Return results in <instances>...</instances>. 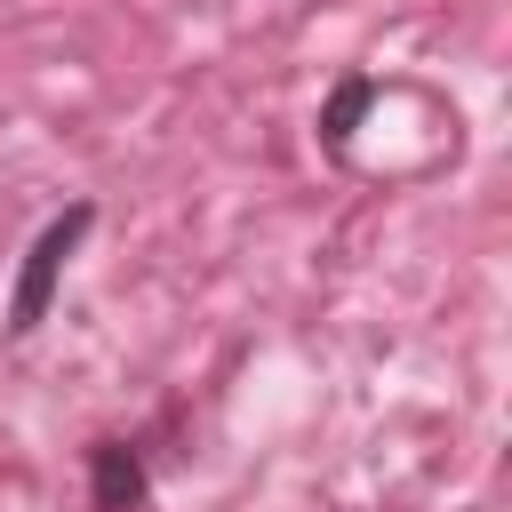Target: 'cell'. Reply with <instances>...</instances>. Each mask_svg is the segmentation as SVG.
I'll return each mask as SVG.
<instances>
[{
    "instance_id": "cell-1",
    "label": "cell",
    "mask_w": 512,
    "mask_h": 512,
    "mask_svg": "<svg viewBox=\"0 0 512 512\" xmlns=\"http://www.w3.org/2000/svg\"><path fill=\"white\" fill-rule=\"evenodd\" d=\"M88 224H96V208H88V200H72L64 216H48V224H40V240L24 248V272H16V296H8V336H32V328L48 320V296H56V280H64V264H72V248L88 240Z\"/></svg>"
},
{
    "instance_id": "cell-2",
    "label": "cell",
    "mask_w": 512,
    "mask_h": 512,
    "mask_svg": "<svg viewBox=\"0 0 512 512\" xmlns=\"http://www.w3.org/2000/svg\"><path fill=\"white\" fill-rule=\"evenodd\" d=\"M88 496H96V512H144V456L128 440H96L88 448Z\"/></svg>"
}]
</instances>
